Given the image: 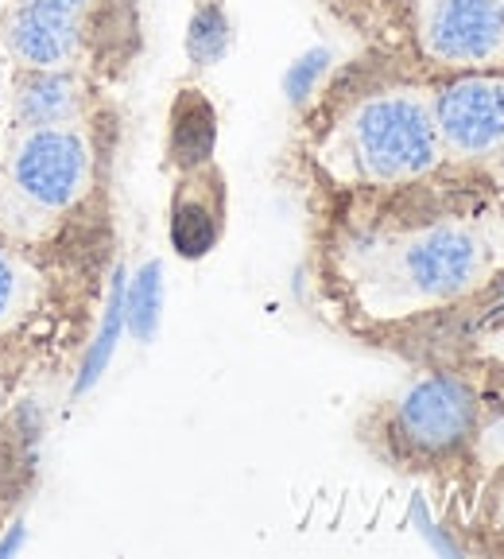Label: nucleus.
Segmentation results:
<instances>
[{
	"instance_id": "f257e3e1",
	"label": "nucleus",
	"mask_w": 504,
	"mask_h": 559,
	"mask_svg": "<svg viewBox=\"0 0 504 559\" xmlns=\"http://www.w3.org/2000/svg\"><path fill=\"white\" fill-rule=\"evenodd\" d=\"M353 148L373 179H411L439 159V124L419 97H376L353 117Z\"/></svg>"
},
{
	"instance_id": "f03ea898",
	"label": "nucleus",
	"mask_w": 504,
	"mask_h": 559,
	"mask_svg": "<svg viewBox=\"0 0 504 559\" xmlns=\"http://www.w3.org/2000/svg\"><path fill=\"white\" fill-rule=\"evenodd\" d=\"M12 179L24 199L35 206L62 210L86 191L89 179V148L74 129L47 124L32 129L12 152Z\"/></svg>"
},
{
	"instance_id": "7ed1b4c3",
	"label": "nucleus",
	"mask_w": 504,
	"mask_h": 559,
	"mask_svg": "<svg viewBox=\"0 0 504 559\" xmlns=\"http://www.w3.org/2000/svg\"><path fill=\"white\" fill-rule=\"evenodd\" d=\"M478 401L458 377H427L404 396L400 431L419 451H451L473 431Z\"/></svg>"
},
{
	"instance_id": "20e7f679",
	"label": "nucleus",
	"mask_w": 504,
	"mask_h": 559,
	"mask_svg": "<svg viewBox=\"0 0 504 559\" xmlns=\"http://www.w3.org/2000/svg\"><path fill=\"white\" fill-rule=\"evenodd\" d=\"M427 47L443 62H485L504 47V0H435Z\"/></svg>"
},
{
	"instance_id": "39448f33",
	"label": "nucleus",
	"mask_w": 504,
	"mask_h": 559,
	"mask_svg": "<svg viewBox=\"0 0 504 559\" xmlns=\"http://www.w3.org/2000/svg\"><path fill=\"white\" fill-rule=\"evenodd\" d=\"M435 124L458 152H489L504 144V82L461 79L439 94Z\"/></svg>"
},
{
	"instance_id": "423d86ee",
	"label": "nucleus",
	"mask_w": 504,
	"mask_h": 559,
	"mask_svg": "<svg viewBox=\"0 0 504 559\" xmlns=\"http://www.w3.org/2000/svg\"><path fill=\"white\" fill-rule=\"evenodd\" d=\"M481 269V249L466 229H427L404 253V272H408L411 288L423 296H458L461 288H470V280Z\"/></svg>"
},
{
	"instance_id": "0eeeda50",
	"label": "nucleus",
	"mask_w": 504,
	"mask_h": 559,
	"mask_svg": "<svg viewBox=\"0 0 504 559\" xmlns=\"http://www.w3.org/2000/svg\"><path fill=\"white\" fill-rule=\"evenodd\" d=\"M9 44L35 70H59L79 51V16L39 9V4H20L9 24Z\"/></svg>"
},
{
	"instance_id": "6e6552de",
	"label": "nucleus",
	"mask_w": 504,
	"mask_h": 559,
	"mask_svg": "<svg viewBox=\"0 0 504 559\" xmlns=\"http://www.w3.org/2000/svg\"><path fill=\"white\" fill-rule=\"evenodd\" d=\"M16 114L27 129H47V124H67L79 114V86L62 70H35L20 82Z\"/></svg>"
},
{
	"instance_id": "1a4fd4ad",
	"label": "nucleus",
	"mask_w": 504,
	"mask_h": 559,
	"mask_svg": "<svg viewBox=\"0 0 504 559\" xmlns=\"http://www.w3.org/2000/svg\"><path fill=\"white\" fill-rule=\"evenodd\" d=\"M171 144H175L179 164H199V159H206L209 144H214V114L206 109V102L179 105Z\"/></svg>"
},
{
	"instance_id": "9d476101",
	"label": "nucleus",
	"mask_w": 504,
	"mask_h": 559,
	"mask_svg": "<svg viewBox=\"0 0 504 559\" xmlns=\"http://www.w3.org/2000/svg\"><path fill=\"white\" fill-rule=\"evenodd\" d=\"M171 234H175V245H179V253L199 257V253H206L209 241H214V218H209V210L202 206V202H179Z\"/></svg>"
},
{
	"instance_id": "9b49d317",
	"label": "nucleus",
	"mask_w": 504,
	"mask_h": 559,
	"mask_svg": "<svg viewBox=\"0 0 504 559\" xmlns=\"http://www.w3.org/2000/svg\"><path fill=\"white\" fill-rule=\"evenodd\" d=\"M129 314H132V331H136L140 338H148L159 314V264H148V269L140 272L136 288H132Z\"/></svg>"
},
{
	"instance_id": "f8f14e48",
	"label": "nucleus",
	"mask_w": 504,
	"mask_h": 559,
	"mask_svg": "<svg viewBox=\"0 0 504 559\" xmlns=\"http://www.w3.org/2000/svg\"><path fill=\"white\" fill-rule=\"evenodd\" d=\"M229 44V27L226 16L218 9H202L191 24V55L199 62H214Z\"/></svg>"
},
{
	"instance_id": "ddd939ff",
	"label": "nucleus",
	"mask_w": 504,
	"mask_h": 559,
	"mask_svg": "<svg viewBox=\"0 0 504 559\" xmlns=\"http://www.w3.org/2000/svg\"><path fill=\"white\" fill-rule=\"evenodd\" d=\"M326 59H331V55L326 51H311L307 55V59H299L296 62V70H291V74H287V94L296 97H307V90H311V82L319 79L322 70H326Z\"/></svg>"
},
{
	"instance_id": "4468645a",
	"label": "nucleus",
	"mask_w": 504,
	"mask_h": 559,
	"mask_svg": "<svg viewBox=\"0 0 504 559\" xmlns=\"http://www.w3.org/2000/svg\"><path fill=\"white\" fill-rule=\"evenodd\" d=\"M16 296H20V276L9 257L0 253V319H9V311L16 307Z\"/></svg>"
},
{
	"instance_id": "2eb2a0df",
	"label": "nucleus",
	"mask_w": 504,
	"mask_h": 559,
	"mask_svg": "<svg viewBox=\"0 0 504 559\" xmlns=\"http://www.w3.org/2000/svg\"><path fill=\"white\" fill-rule=\"evenodd\" d=\"M20 4H39V9H55V12H67V16H79L89 0H20Z\"/></svg>"
}]
</instances>
